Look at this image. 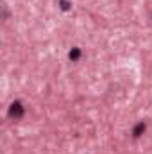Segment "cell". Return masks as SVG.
<instances>
[{"instance_id": "1", "label": "cell", "mask_w": 152, "mask_h": 154, "mask_svg": "<svg viewBox=\"0 0 152 154\" xmlns=\"http://www.w3.org/2000/svg\"><path fill=\"white\" fill-rule=\"evenodd\" d=\"M9 115L13 116V118H20V116L23 115V108H22V104H20V102H13L11 108H9Z\"/></svg>"}, {"instance_id": "2", "label": "cell", "mask_w": 152, "mask_h": 154, "mask_svg": "<svg viewBox=\"0 0 152 154\" xmlns=\"http://www.w3.org/2000/svg\"><path fill=\"white\" fill-rule=\"evenodd\" d=\"M143 131H145V124H138V125H136V129H134V136H140Z\"/></svg>"}, {"instance_id": "3", "label": "cell", "mask_w": 152, "mask_h": 154, "mask_svg": "<svg viewBox=\"0 0 152 154\" xmlns=\"http://www.w3.org/2000/svg\"><path fill=\"white\" fill-rule=\"evenodd\" d=\"M79 57H81V50H79V48H72V52H70V59L75 61V59H79Z\"/></svg>"}, {"instance_id": "4", "label": "cell", "mask_w": 152, "mask_h": 154, "mask_svg": "<svg viewBox=\"0 0 152 154\" xmlns=\"http://www.w3.org/2000/svg\"><path fill=\"white\" fill-rule=\"evenodd\" d=\"M61 9L63 11H68L70 9V2L68 0H61Z\"/></svg>"}]
</instances>
